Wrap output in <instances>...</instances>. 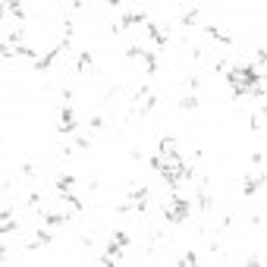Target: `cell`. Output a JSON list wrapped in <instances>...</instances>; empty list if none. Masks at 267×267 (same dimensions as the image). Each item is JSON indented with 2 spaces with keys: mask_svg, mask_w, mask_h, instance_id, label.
I'll list each match as a JSON object with an SVG mask.
<instances>
[{
  "mask_svg": "<svg viewBox=\"0 0 267 267\" xmlns=\"http://www.w3.org/2000/svg\"><path fill=\"white\" fill-rule=\"evenodd\" d=\"M73 145H76V148H82V151H85V148H91V135H76V142H73Z\"/></svg>",
  "mask_w": 267,
  "mask_h": 267,
  "instance_id": "e0dca14e",
  "label": "cell"
},
{
  "mask_svg": "<svg viewBox=\"0 0 267 267\" xmlns=\"http://www.w3.org/2000/svg\"><path fill=\"white\" fill-rule=\"evenodd\" d=\"M79 242H82V248H85V252H91V248H94V242H91V236H82V239H79Z\"/></svg>",
  "mask_w": 267,
  "mask_h": 267,
  "instance_id": "603a6c76",
  "label": "cell"
},
{
  "mask_svg": "<svg viewBox=\"0 0 267 267\" xmlns=\"http://www.w3.org/2000/svg\"><path fill=\"white\" fill-rule=\"evenodd\" d=\"M145 29H148V38L154 41V47H157V50H163V47H167V41H170V25H157V22H148V25H145Z\"/></svg>",
  "mask_w": 267,
  "mask_h": 267,
  "instance_id": "3957f363",
  "label": "cell"
},
{
  "mask_svg": "<svg viewBox=\"0 0 267 267\" xmlns=\"http://www.w3.org/2000/svg\"><path fill=\"white\" fill-rule=\"evenodd\" d=\"M198 85H201V79H198V76L192 73V76H189V79H186V88H189V91L195 94V88H198Z\"/></svg>",
  "mask_w": 267,
  "mask_h": 267,
  "instance_id": "ffe728a7",
  "label": "cell"
},
{
  "mask_svg": "<svg viewBox=\"0 0 267 267\" xmlns=\"http://www.w3.org/2000/svg\"><path fill=\"white\" fill-rule=\"evenodd\" d=\"M110 242H116L119 248H129V232H123V229L114 232V236H110Z\"/></svg>",
  "mask_w": 267,
  "mask_h": 267,
  "instance_id": "5bb4252c",
  "label": "cell"
},
{
  "mask_svg": "<svg viewBox=\"0 0 267 267\" xmlns=\"http://www.w3.org/2000/svg\"><path fill=\"white\" fill-rule=\"evenodd\" d=\"M198 22V6H192V10L183 13V25H195Z\"/></svg>",
  "mask_w": 267,
  "mask_h": 267,
  "instance_id": "2e32d148",
  "label": "cell"
},
{
  "mask_svg": "<svg viewBox=\"0 0 267 267\" xmlns=\"http://www.w3.org/2000/svg\"><path fill=\"white\" fill-rule=\"evenodd\" d=\"M242 267H264V264H261V258H258V255H252V258H245Z\"/></svg>",
  "mask_w": 267,
  "mask_h": 267,
  "instance_id": "7402d4cb",
  "label": "cell"
},
{
  "mask_svg": "<svg viewBox=\"0 0 267 267\" xmlns=\"http://www.w3.org/2000/svg\"><path fill=\"white\" fill-rule=\"evenodd\" d=\"M208 35H211L214 41H217V44H223V47H229V44H236V38H232V35H227V32H220V29H217V25H208Z\"/></svg>",
  "mask_w": 267,
  "mask_h": 267,
  "instance_id": "9c48e42d",
  "label": "cell"
},
{
  "mask_svg": "<svg viewBox=\"0 0 267 267\" xmlns=\"http://www.w3.org/2000/svg\"><path fill=\"white\" fill-rule=\"evenodd\" d=\"M79 126H82V119H79V114L73 110V104H63V107H60V114H57V129H60V132H76Z\"/></svg>",
  "mask_w": 267,
  "mask_h": 267,
  "instance_id": "7a4b0ae2",
  "label": "cell"
},
{
  "mask_svg": "<svg viewBox=\"0 0 267 267\" xmlns=\"http://www.w3.org/2000/svg\"><path fill=\"white\" fill-rule=\"evenodd\" d=\"M264 183H267V170H258V173H252V176H242V195L252 198Z\"/></svg>",
  "mask_w": 267,
  "mask_h": 267,
  "instance_id": "277c9868",
  "label": "cell"
},
{
  "mask_svg": "<svg viewBox=\"0 0 267 267\" xmlns=\"http://www.w3.org/2000/svg\"><path fill=\"white\" fill-rule=\"evenodd\" d=\"M264 63H267V47L258 50V66H264Z\"/></svg>",
  "mask_w": 267,
  "mask_h": 267,
  "instance_id": "d4e9b609",
  "label": "cell"
},
{
  "mask_svg": "<svg viewBox=\"0 0 267 267\" xmlns=\"http://www.w3.org/2000/svg\"><path fill=\"white\" fill-rule=\"evenodd\" d=\"M261 116H264V114H252V119H248V126H252V129H261V123H264Z\"/></svg>",
  "mask_w": 267,
  "mask_h": 267,
  "instance_id": "44dd1931",
  "label": "cell"
},
{
  "mask_svg": "<svg viewBox=\"0 0 267 267\" xmlns=\"http://www.w3.org/2000/svg\"><path fill=\"white\" fill-rule=\"evenodd\" d=\"M252 163H255V167H261V163H264V154L255 151V154H252Z\"/></svg>",
  "mask_w": 267,
  "mask_h": 267,
  "instance_id": "cb8c5ba5",
  "label": "cell"
},
{
  "mask_svg": "<svg viewBox=\"0 0 267 267\" xmlns=\"http://www.w3.org/2000/svg\"><path fill=\"white\" fill-rule=\"evenodd\" d=\"M19 229V220L16 217H6V220H0V236H10V232Z\"/></svg>",
  "mask_w": 267,
  "mask_h": 267,
  "instance_id": "4fadbf2b",
  "label": "cell"
},
{
  "mask_svg": "<svg viewBox=\"0 0 267 267\" xmlns=\"http://www.w3.org/2000/svg\"><path fill=\"white\" fill-rule=\"evenodd\" d=\"M3 13H6V19H16L19 25L29 19V16H25V3H22V0H6V3H3Z\"/></svg>",
  "mask_w": 267,
  "mask_h": 267,
  "instance_id": "52a82bcc",
  "label": "cell"
},
{
  "mask_svg": "<svg viewBox=\"0 0 267 267\" xmlns=\"http://www.w3.org/2000/svg\"><path fill=\"white\" fill-rule=\"evenodd\" d=\"M135 63L145 70V76H154L157 73V50H148V47H142V54L135 57Z\"/></svg>",
  "mask_w": 267,
  "mask_h": 267,
  "instance_id": "5b68a950",
  "label": "cell"
},
{
  "mask_svg": "<svg viewBox=\"0 0 267 267\" xmlns=\"http://www.w3.org/2000/svg\"><path fill=\"white\" fill-rule=\"evenodd\" d=\"M79 73H94V54L91 50H82L79 54V66H76Z\"/></svg>",
  "mask_w": 267,
  "mask_h": 267,
  "instance_id": "30bf717a",
  "label": "cell"
},
{
  "mask_svg": "<svg viewBox=\"0 0 267 267\" xmlns=\"http://www.w3.org/2000/svg\"><path fill=\"white\" fill-rule=\"evenodd\" d=\"M85 126H88V129H101V126H104V116H88V119H85Z\"/></svg>",
  "mask_w": 267,
  "mask_h": 267,
  "instance_id": "d6986e66",
  "label": "cell"
},
{
  "mask_svg": "<svg viewBox=\"0 0 267 267\" xmlns=\"http://www.w3.org/2000/svg\"><path fill=\"white\" fill-rule=\"evenodd\" d=\"M54 186H57V195H66V192H73L79 183H76V176H70V173H60Z\"/></svg>",
  "mask_w": 267,
  "mask_h": 267,
  "instance_id": "ba28073f",
  "label": "cell"
},
{
  "mask_svg": "<svg viewBox=\"0 0 267 267\" xmlns=\"http://www.w3.org/2000/svg\"><path fill=\"white\" fill-rule=\"evenodd\" d=\"M22 176H25V179H35V176H38L35 163H22Z\"/></svg>",
  "mask_w": 267,
  "mask_h": 267,
  "instance_id": "ac0fdd59",
  "label": "cell"
},
{
  "mask_svg": "<svg viewBox=\"0 0 267 267\" xmlns=\"http://www.w3.org/2000/svg\"><path fill=\"white\" fill-rule=\"evenodd\" d=\"M148 22H151V19H148V13H145V10H129V13L119 16V25H123V32L132 29V25H148Z\"/></svg>",
  "mask_w": 267,
  "mask_h": 267,
  "instance_id": "8992f818",
  "label": "cell"
},
{
  "mask_svg": "<svg viewBox=\"0 0 267 267\" xmlns=\"http://www.w3.org/2000/svg\"><path fill=\"white\" fill-rule=\"evenodd\" d=\"M123 252H126V248H119L116 242H110V245H107V252H104V255H107V258H114V261H119V258H123Z\"/></svg>",
  "mask_w": 267,
  "mask_h": 267,
  "instance_id": "9a60e30c",
  "label": "cell"
},
{
  "mask_svg": "<svg viewBox=\"0 0 267 267\" xmlns=\"http://www.w3.org/2000/svg\"><path fill=\"white\" fill-rule=\"evenodd\" d=\"M157 154H160V157H167V154H179V151H176V139L163 135V139H160V145H157Z\"/></svg>",
  "mask_w": 267,
  "mask_h": 267,
  "instance_id": "8fae6325",
  "label": "cell"
},
{
  "mask_svg": "<svg viewBox=\"0 0 267 267\" xmlns=\"http://www.w3.org/2000/svg\"><path fill=\"white\" fill-rule=\"evenodd\" d=\"M154 104H157V98H154V88L151 85H142L139 91H135V114H142V116H148L151 110H154Z\"/></svg>",
  "mask_w": 267,
  "mask_h": 267,
  "instance_id": "6da1fadb",
  "label": "cell"
},
{
  "mask_svg": "<svg viewBox=\"0 0 267 267\" xmlns=\"http://www.w3.org/2000/svg\"><path fill=\"white\" fill-rule=\"evenodd\" d=\"M179 110H186V114L198 110V94H183V98H179Z\"/></svg>",
  "mask_w": 267,
  "mask_h": 267,
  "instance_id": "7c38bea8",
  "label": "cell"
}]
</instances>
